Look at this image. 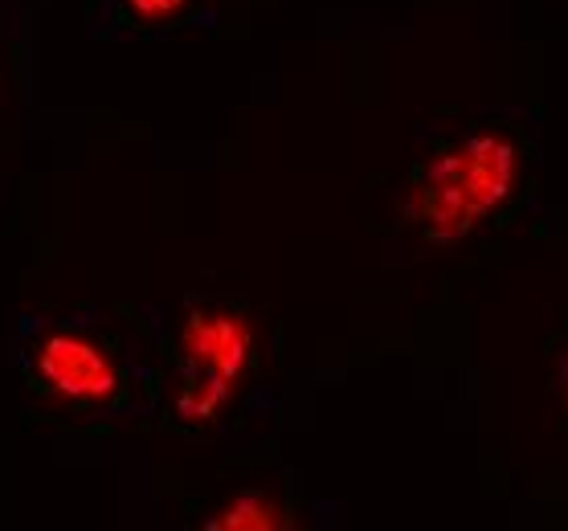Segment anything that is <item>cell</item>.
Segmentation results:
<instances>
[{"label":"cell","mask_w":568,"mask_h":531,"mask_svg":"<svg viewBox=\"0 0 568 531\" xmlns=\"http://www.w3.org/2000/svg\"><path fill=\"white\" fill-rule=\"evenodd\" d=\"M26 368L33 389L50 392L78 409H99L119 401L128 389L123 364L103 339L74 331V327H41L26 344Z\"/></svg>","instance_id":"cell-3"},{"label":"cell","mask_w":568,"mask_h":531,"mask_svg":"<svg viewBox=\"0 0 568 531\" xmlns=\"http://www.w3.org/2000/svg\"><path fill=\"white\" fill-rule=\"evenodd\" d=\"M209 528H217V531H271V528H283V507L274 503L266 491H242V494H233L230 507H221L217 519H209Z\"/></svg>","instance_id":"cell-5"},{"label":"cell","mask_w":568,"mask_h":531,"mask_svg":"<svg viewBox=\"0 0 568 531\" xmlns=\"http://www.w3.org/2000/svg\"><path fill=\"white\" fill-rule=\"evenodd\" d=\"M176 360H181L176 413L184 421H213L250 372L254 327L233 307H196L181 324Z\"/></svg>","instance_id":"cell-2"},{"label":"cell","mask_w":568,"mask_h":531,"mask_svg":"<svg viewBox=\"0 0 568 531\" xmlns=\"http://www.w3.org/2000/svg\"><path fill=\"white\" fill-rule=\"evenodd\" d=\"M519 184V143L504 127L466 131L417 176L414 221L434 246H454L478 229Z\"/></svg>","instance_id":"cell-1"},{"label":"cell","mask_w":568,"mask_h":531,"mask_svg":"<svg viewBox=\"0 0 568 531\" xmlns=\"http://www.w3.org/2000/svg\"><path fill=\"white\" fill-rule=\"evenodd\" d=\"M196 0H103V17L123 33H160L181 25Z\"/></svg>","instance_id":"cell-4"}]
</instances>
